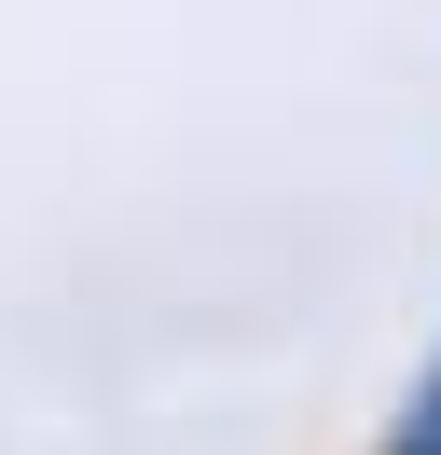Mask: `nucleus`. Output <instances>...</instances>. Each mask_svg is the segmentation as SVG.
I'll use <instances>...</instances> for the list:
<instances>
[{"instance_id":"f257e3e1","label":"nucleus","mask_w":441,"mask_h":455,"mask_svg":"<svg viewBox=\"0 0 441 455\" xmlns=\"http://www.w3.org/2000/svg\"><path fill=\"white\" fill-rule=\"evenodd\" d=\"M386 455H441V372H428V400L400 414V442H386Z\"/></svg>"}]
</instances>
